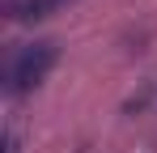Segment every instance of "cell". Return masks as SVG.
Wrapping results in <instances>:
<instances>
[{
    "mask_svg": "<svg viewBox=\"0 0 157 153\" xmlns=\"http://www.w3.org/2000/svg\"><path fill=\"white\" fill-rule=\"evenodd\" d=\"M4 153H21V132H17V124L4 128Z\"/></svg>",
    "mask_w": 157,
    "mask_h": 153,
    "instance_id": "obj_3",
    "label": "cell"
},
{
    "mask_svg": "<svg viewBox=\"0 0 157 153\" xmlns=\"http://www.w3.org/2000/svg\"><path fill=\"white\" fill-rule=\"evenodd\" d=\"M68 4L72 0H4V13H9V22H43Z\"/></svg>",
    "mask_w": 157,
    "mask_h": 153,
    "instance_id": "obj_2",
    "label": "cell"
},
{
    "mask_svg": "<svg viewBox=\"0 0 157 153\" xmlns=\"http://www.w3.org/2000/svg\"><path fill=\"white\" fill-rule=\"evenodd\" d=\"M55 60H59V47L51 38H38V43H21L13 51L9 68H4V94L9 98H21L30 89H38L47 76H51Z\"/></svg>",
    "mask_w": 157,
    "mask_h": 153,
    "instance_id": "obj_1",
    "label": "cell"
}]
</instances>
